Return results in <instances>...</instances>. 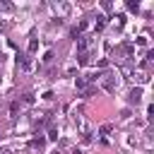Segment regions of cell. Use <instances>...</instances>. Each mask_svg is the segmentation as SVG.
<instances>
[{"instance_id":"5","label":"cell","mask_w":154,"mask_h":154,"mask_svg":"<svg viewBox=\"0 0 154 154\" xmlns=\"http://www.w3.org/2000/svg\"><path fill=\"white\" fill-rule=\"evenodd\" d=\"M132 79H137V82H140V84H144V82H147V79H149V77H147V75H144V72H132Z\"/></svg>"},{"instance_id":"13","label":"cell","mask_w":154,"mask_h":154,"mask_svg":"<svg viewBox=\"0 0 154 154\" xmlns=\"http://www.w3.org/2000/svg\"><path fill=\"white\" fill-rule=\"evenodd\" d=\"M137 46H147V36H140L137 38Z\"/></svg>"},{"instance_id":"4","label":"cell","mask_w":154,"mask_h":154,"mask_svg":"<svg viewBox=\"0 0 154 154\" xmlns=\"http://www.w3.org/2000/svg\"><path fill=\"white\" fill-rule=\"evenodd\" d=\"M17 65H19L22 70H29V67H31V60H29V55H24V53H17Z\"/></svg>"},{"instance_id":"7","label":"cell","mask_w":154,"mask_h":154,"mask_svg":"<svg viewBox=\"0 0 154 154\" xmlns=\"http://www.w3.org/2000/svg\"><path fill=\"white\" fill-rule=\"evenodd\" d=\"M17 113H19V103L14 101V103L10 106V118H17Z\"/></svg>"},{"instance_id":"14","label":"cell","mask_w":154,"mask_h":154,"mask_svg":"<svg viewBox=\"0 0 154 154\" xmlns=\"http://www.w3.org/2000/svg\"><path fill=\"white\" fill-rule=\"evenodd\" d=\"M34 101V94H24V103H31Z\"/></svg>"},{"instance_id":"8","label":"cell","mask_w":154,"mask_h":154,"mask_svg":"<svg viewBox=\"0 0 154 154\" xmlns=\"http://www.w3.org/2000/svg\"><path fill=\"white\" fill-rule=\"evenodd\" d=\"M36 48H38V38H31L29 41V53H36Z\"/></svg>"},{"instance_id":"1","label":"cell","mask_w":154,"mask_h":154,"mask_svg":"<svg viewBox=\"0 0 154 154\" xmlns=\"http://www.w3.org/2000/svg\"><path fill=\"white\" fill-rule=\"evenodd\" d=\"M75 125H77V130H79L82 140H84V142H89V140H91V130H89V123L84 120V116H82V113H77V116H75Z\"/></svg>"},{"instance_id":"2","label":"cell","mask_w":154,"mask_h":154,"mask_svg":"<svg viewBox=\"0 0 154 154\" xmlns=\"http://www.w3.org/2000/svg\"><path fill=\"white\" fill-rule=\"evenodd\" d=\"M101 87H103L106 91H113V89L118 87V79H116L113 75H101Z\"/></svg>"},{"instance_id":"15","label":"cell","mask_w":154,"mask_h":154,"mask_svg":"<svg viewBox=\"0 0 154 154\" xmlns=\"http://www.w3.org/2000/svg\"><path fill=\"white\" fill-rule=\"evenodd\" d=\"M2 31H5V24H0V34H2Z\"/></svg>"},{"instance_id":"10","label":"cell","mask_w":154,"mask_h":154,"mask_svg":"<svg viewBox=\"0 0 154 154\" xmlns=\"http://www.w3.org/2000/svg\"><path fill=\"white\" fill-rule=\"evenodd\" d=\"M128 10H130V12H137V10H140V5H137L135 0H130V2H128Z\"/></svg>"},{"instance_id":"12","label":"cell","mask_w":154,"mask_h":154,"mask_svg":"<svg viewBox=\"0 0 154 154\" xmlns=\"http://www.w3.org/2000/svg\"><path fill=\"white\" fill-rule=\"evenodd\" d=\"M99 132H101V135H108V132H111V125H108V123H106V125H101V130H99Z\"/></svg>"},{"instance_id":"11","label":"cell","mask_w":154,"mask_h":154,"mask_svg":"<svg viewBox=\"0 0 154 154\" xmlns=\"http://www.w3.org/2000/svg\"><path fill=\"white\" fill-rule=\"evenodd\" d=\"M48 140H58V130H55V128L48 130Z\"/></svg>"},{"instance_id":"6","label":"cell","mask_w":154,"mask_h":154,"mask_svg":"<svg viewBox=\"0 0 154 154\" xmlns=\"http://www.w3.org/2000/svg\"><path fill=\"white\" fill-rule=\"evenodd\" d=\"M99 22H96V26H94V31H101L103 26H106V17H96Z\"/></svg>"},{"instance_id":"3","label":"cell","mask_w":154,"mask_h":154,"mask_svg":"<svg viewBox=\"0 0 154 154\" xmlns=\"http://www.w3.org/2000/svg\"><path fill=\"white\" fill-rule=\"evenodd\" d=\"M128 101H130V103H135V106H137V103H142V89H140V87H135V89L130 91Z\"/></svg>"},{"instance_id":"9","label":"cell","mask_w":154,"mask_h":154,"mask_svg":"<svg viewBox=\"0 0 154 154\" xmlns=\"http://www.w3.org/2000/svg\"><path fill=\"white\" fill-rule=\"evenodd\" d=\"M43 144H46V140H43V137H34V142H31V147H38V149H41Z\"/></svg>"}]
</instances>
